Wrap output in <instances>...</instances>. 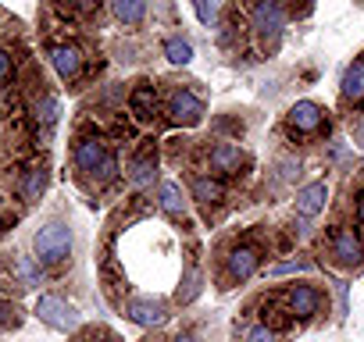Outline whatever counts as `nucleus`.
<instances>
[{
    "label": "nucleus",
    "mask_w": 364,
    "mask_h": 342,
    "mask_svg": "<svg viewBox=\"0 0 364 342\" xmlns=\"http://www.w3.org/2000/svg\"><path fill=\"white\" fill-rule=\"evenodd\" d=\"M33 246H36V257L43 264H61L68 257V250H72V232H68V225L50 221L47 228L36 232V243Z\"/></svg>",
    "instance_id": "f257e3e1"
},
{
    "label": "nucleus",
    "mask_w": 364,
    "mask_h": 342,
    "mask_svg": "<svg viewBox=\"0 0 364 342\" xmlns=\"http://www.w3.org/2000/svg\"><path fill=\"white\" fill-rule=\"evenodd\" d=\"M286 26V8L279 4V0H261V4L254 8V29L261 33V40L268 47L279 43V33Z\"/></svg>",
    "instance_id": "f03ea898"
},
{
    "label": "nucleus",
    "mask_w": 364,
    "mask_h": 342,
    "mask_svg": "<svg viewBox=\"0 0 364 342\" xmlns=\"http://www.w3.org/2000/svg\"><path fill=\"white\" fill-rule=\"evenodd\" d=\"M36 314H40V321H47V324L58 328V331H72V328L79 324L75 307H68V303L58 299V296H40V299H36Z\"/></svg>",
    "instance_id": "7ed1b4c3"
},
{
    "label": "nucleus",
    "mask_w": 364,
    "mask_h": 342,
    "mask_svg": "<svg viewBox=\"0 0 364 342\" xmlns=\"http://www.w3.org/2000/svg\"><path fill=\"white\" fill-rule=\"evenodd\" d=\"M332 253L343 267H357L364 260V243L353 236V228H336L332 232Z\"/></svg>",
    "instance_id": "20e7f679"
},
{
    "label": "nucleus",
    "mask_w": 364,
    "mask_h": 342,
    "mask_svg": "<svg viewBox=\"0 0 364 342\" xmlns=\"http://www.w3.org/2000/svg\"><path fill=\"white\" fill-rule=\"evenodd\" d=\"M321 121H325V114L314 100H300V104L289 107V128L293 132H318Z\"/></svg>",
    "instance_id": "39448f33"
},
{
    "label": "nucleus",
    "mask_w": 364,
    "mask_h": 342,
    "mask_svg": "<svg viewBox=\"0 0 364 342\" xmlns=\"http://www.w3.org/2000/svg\"><path fill=\"white\" fill-rule=\"evenodd\" d=\"M168 114H171L175 125H197V121L204 118V104H200L193 93H175Z\"/></svg>",
    "instance_id": "423d86ee"
},
{
    "label": "nucleus",
    "mask_w": 364,
    "mask_h": 342,
    "mask_svg": "<svg viewBox=\"0 0 364 342\" xmlns=\"http://www.w3.org/2000/svg\"><path fill=\"white\" fill-rule=\"evenodd\" d=\"M325 200H328V186L325 182H311V186H304L296 193V211L304 218H314V214L325 211Z\"/></svg>",
    "instance_id": "0eeeda50"
},
{
    "label": "nucleus",
    "mask_w": 364,
    "mask_h": 342,
    "mask_svg": "<svg viewBox=\"0 0 364 342\" xmlns=\"http://www.w3.org/2000/svg\"><path fill=\"white\" fill-rule=\"evenodd\" d=\"M129 317L139 324V328H157L168 321V310L164 303H150V299H132L129 303Z\"/></svg>",
    "instance_id": "6e6552de"
},
{
    "label": "nucleus",
    "mask_w": 364,
    "mask_h": 342,
    "mask_svg": "<svg viewBox=\"0 0 364 342\" xmlns=\"http://www.w3.org/2000/svg\"><path fill=\"white\" fill-rule=\"evenodd\" d=\"M104 157H107V150H104L100 139H79L75 143V164H79V171H86V175H93V171L104 164Z\"/></svg>",
    "instance_id": "1a4fd4ad"
},
{
    "label": "nucleus",
    "mask_w": 364,
    "mask_h": 342,
    "mask_svg": "<svg viewBox=\"0 0 364 342\" xmlns=\"http://www.w3.org/2000/svg\"><path fill=\"white\" fill-rule=\"evenodd\" d=\"M50 61H54V68H58V75L61 79H75L79 72H82V50L79 47H54L50 50Z\"/></svg>",
    "instance_id": "9d476101"
},
{
    "label": "nucleus",
    "mask_w": 364,
    "mask_h": 342,
    "mask_svg": "<svg viewBox=\"0 0 364 342\" xmlns=\"http://www.w3.org/2000/svg\"><path fill=\"white\" fill-rule=\"evenodd\" d=\"M257 264H261V253L254 250V246H236L232 253H229V275L232 278H250L254 271H257Z\"/></svg>",
    "instance_id": "9b49d317"
},
{
    "label": "nucleus",
    "mask_w": 364,
    "mask_h": 342,
    "mask_svg": "<svg viewBox=\"0 0 364 342\" xmlns=\"http://www.w3.org/2000/svg\"><path fill=\"white\" fill-rule=\"evenodd\" d=\"M240 167H243V153L236 146L222 143L211 150V171H218V175H240Z\"/></svg>",
    "instance_id": "f8f14e48"
},
{
    "label": "nucleus",
    "mask_w": 364,
    "mask_h": 342,
    "mask_svg": "<svg viewBox=\"0 0 364 342\" xmlns=\"http://www.w3.org/2000/svg\"><path fill=\"white\" fill-rule=\"evenodd\" d=\"M318 307H321V296L311 285H293L289 289V310L296 317H311V314H318Z\"/></svg>",
    "instance_id": "ddd939ff"
},
{
    "label": "nucleus",
    "mask_w": 364,
    "mask_h": 342,
    "mask_svg": "<svg viewBox=\"0 0 364 342\" xmlns=\"http://www.w3.org/2000/svg\"><path fill=\"white\" fill-rule=\"evenodd\" d=\"M343 96L350 104H364V61H353L343 75Z\"/></svg>",
    "instance_id": "4468645a"
},
{
    "label": "nucleus",
    "mask_w": 364,
    "mask_h": 342,
    "mask_svg": "<svg viewBox=\"0 0 364 342\" xmlns=\"http://www.w3.org/2000/svg\"><path fill=\"white\" fill-rule=\"evenodd\" d=\"M129 104H132V114H136L139 121L154 118V111H157V93H154V86H139V89H132Z\"/></svg>",
    "instance_id": "2eb2a0df"
},
{
    "label": "nucleus",
    "mask_w": 364,
    "mask_h": 342,
    "mask_svg": "<svg viewBox=\"0 0 364 342\" xmlns=\"http://www.w3.org/2000/svg\"><path fill=\"white\" fill-rule=\"evenodd\" d=\"M114 8V18L125 22V26H139L143 15H146V0H111Z\"/></svg>",
    "instance_id": "dca6fc26"
},
{
    "label": "nucleus",
    "mask_w": 364,
    "mask_h": 342,
    "mask_svg": "<svg viewBox=\"0 0 364 342\" xmlns=\"http://www.w3.org/2000/svg\"><path fill=\"white\" fill-rule=\"evenodd\" d=\"M193 197H197L200 204H218V200L225 197V189H222L215 179H197V182H193Z\"/></svg>",
    "instance_id": "f3484780"
},
{
    "label": "nucleus",
    "mask_w": 364,
    "mask_h": 342,
    "mask_svg": "<svg viewBox=\"0 0 364 342\" xmlns=\"http://www.w3.org/2000/svg\"><path fill=\"white\" fill-rule=\"evenodd\" d=\"M161 207H164L171 218L182 214V193H178L175 182H161Z\"/></svg>",
    "instance_id": "a211bd4d"
},
{
    "label": "nucleus",
    "mask_w": 364,
    "mask_h": 342,
    "mask_svg": "<svg viewBox=\"0 0 364 342\" xmlns=\"http://www.w3.org/2000/svg\"><path fill=\"white\" fill-rule=\"evenodd\" d=\"M164 54H168L171 65H190V61H193V47H190L186 40H168V43H164Z\"/></svg>",
    "instance_id": "6ab92c4d"
},
{
    "label": "nucleus",
    "mask_w": 364,
    "mask_h": 342,
    "mask_svg": "<svg viewBox=\"0 0 364 342\" xmlns=\"http://www.w3.org/2000/svg\"><path fill=\"white\" fill-rule=\"evenodd\" d=\"M146 182H154V160H150V153H143L132 164V186H146Z\"/></svg>",
    "instance_id": "aec40b11"
},
{
    "label": "nucleus",
    "mask_w": 364,
    "mask_h": 342,
    "mask_svg": "<svg viewBox=\"0 0 364 342\" xmlns=\"http://www.w3.org/2000/svg\"><path fill=\"white\" fill-rule=\"evenodd\" d=\"M43 186H47L43 171H29V179H26V186H22V197H26V200H36V197L43 193Z\"/></svg>",
    "instance_id": "412c9836"
},
{
    "label": "nucleus",
    "mask_w": 364,
    "mask_h": 342,
    "mask_svg": "<svg viewBox=\"0 0 364 342\" xmlns=\"http://www.w3.org/2000/svg\"><path fill=\"white\" fill-rule=\"evenodd\" d=\"M93 175H97V182H111V179L118 175V157H114V153H107V157H104V164L93 171Z\"/></svg>",
    "instance_id": "4be33fe9"
},
{
    "label": "nucleus",
    "mask_w": 364,
    "mask_h": 342,
    "mask_svg": "<svg viewBox=\"0 0 364 342\" xmlns=\"http://www.w3.org/2000/svg\"><path fill=\"white\" fill-rule=\"evenodd\" d=\"M193 8H197V18H200L204 26H211L215 15H218V4H215V0H193Z\"/></svg>",
    "instance_id": "5701e85b"
},
{
    "label": "nucleus",
    "mask_w": 364,
    "mask_h": 342,
    "mask_svg": "<svg viewBox=\"0 0 364 342\" xmlns=\"http://www.w3.org/2000/svg\"><path fill=\"white\" fill-rule=\"evenodd\" d=\"M36 114H40L43 121H54V118H58V100H54V96H47V100H43V107H36Z\"/></svg>",
    "instance_id": "b1692460"
},
{
    "label": "nucleus",
    "mask_w": 364,
    "mask_h": 342,
    "mask_svg": "<svg viewBox=\"0 0 364 342\" xmlns=\"http://www.w3.org/2000/svg\"><path fill=\"white\" fill-rule=\"evenodd\" d=\"M247 342H272V328L268 324H257L247 331Z\"/></svg>",
    "instance_id": "393cba45"
},
{
    "label": "nucleus",
    "mask_w": 364,
    "mask_h": 342,
    "mask_svg": "<svg viewBox=\"0 0 364 342\" xmlns=\"http://www.w3.org/2000/svg\"><path fill=\"white\" fill-rule=\"evenodd\" d=\"M18 271H22V278H26L29 285H40V278H36V267H33L29 260H18Z\"/></svg>",
    "instance_id": "a878e982"
},
{
    "label": "nucleus",
    "mask_w": 364,
    "mask_h": 342,
    "mask_svg": "<svg viewBox=\"0 0 364 342\" xmlns=\"http://www.w3.org/2000/svg\"><path fill=\"white\" fill-rule=\"evenodd\" d=\"M68 8H75V11H82V15H90L93 8H97V0H65Z\"/></svg>",
    "instance_id": "bb28decb"
},
{
    "label": "nucleus",
    "mask_w": 364,
    "mask_h": 342,
    "mask_svg": "<svg viewBox=\"0 0 364 342\" xmlns=\"http://www.w3.org/2000/svg\"><path fill=\"white\" fill-rule=\"evenodd\" d=\"M307 264H296V260H289V264H275L272 267V275H289V271H304Z\"/></svg>",
    "instance_id": "cd10ccee"
},
{
    "label": "nucleus",
    "mask_w": 364,
    "mask_h": 342,
    "mask_svg": "<svg viewBox=\"0 0 364 342\" xmlns=\"http://www.w3.org/2000/svg\"><path fill=\"white\" fill-rule=\"evenodd\" d=\"M8 72H11V54H8V50H0V79H4Z\"/></svg>",
    "instance_id": "c85d7f7f"
},
{
    "label": "nucleus",
    "mask_w": 364,
    "mask_h": 342,
    "mask_svg": "<svg viewBox=\"0 0 364 342\" xmlns=\"http://www.w3.org/2000/svg\"><path fill=\"white\" fill-rule=\"evenodd\" d=\"M8 321L15 324V317H8V307H4V303H0V324H8Z\"/></svg>",
    "instance_id": "c756f323"
},
{
    "label": "nucleus",
    "mask_w": 364,
    "mask_h": 342,
    "mask_svg": "<svg viewBox=\"0 0 364 342\" xmlns=\"http://www.w3.org/2000/svg\"><path fill=\"white\" fill-rule=\"evenodd\" d=\"M357 221L364 225V193H360V200H357Z\"/></svg>",
    "instance_id": "7c9ffc66"
},
{
    "label": "nucleus",
    "mask_w": 364,
    "mask_h": 342,
    "mask_svg": "<svg viewBox=\"0 0 364 342\" xmlns=\"http://www.w3.org/2000/svg\"><path fill=\"white\" fill-rule=\"evenodd\" d=\"M175 342H200V338H197V335H178Z\"/></svg>",
    "instance_id": "2f4dec72"
},
{
    "label": "nucleus",
    "mask_w": 364,
    "mask_h": 342,
    "mask_svg": "<svg viewBox=\"0 0 364 342\" xmlns=\"http://www.w3.org/2000/svg\"><path fill=\"white\" fill-rule=\"evenodd\" d=\"M90 342H107V338H90Z\"/></svg>",
    "instance_id": "473e14b6"
}]
</instances>
